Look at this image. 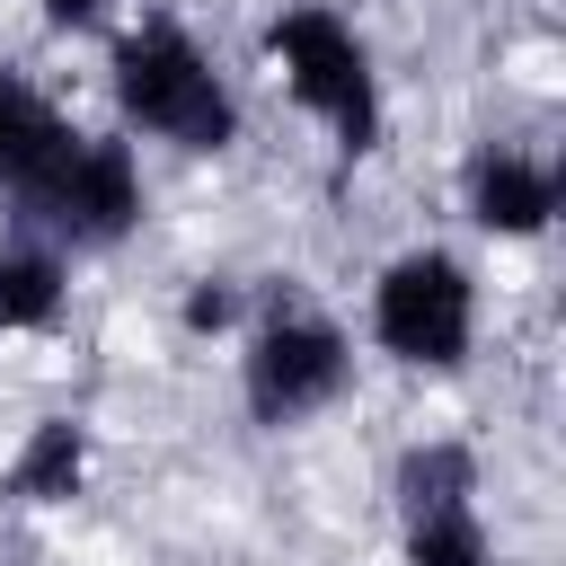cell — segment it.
Wrapping results in <instances>:
<instances>
[{"label":"cell","mask_w":566,"mask_h":566,"mask_svg":"<svg viewBox=\"0 0 566 566\" xmlns=\"http://www.w3.org/2000/svg\"><path fill=\"white\" fill-rule=\"evenodd\" d=\"M106 88H115L124 133H142V142H168L195 159L239 142V97L177 18H133L106 53Z\"/></svg>","instance_id":"1"},{"label":"cell","mask_w":566,"mask_h":566,"mask_svg":"<svg viewBox=\"0 0 566 566\" xmlns=\"http://www.w3.org/2000/svg\"><path fill=\"white\" fill-rule=\"evenodd\" d=\"M354 380V336L310 301V292H265L248 336H239V407L248 424L283 433V424H310L318 407H336Z\"/></svg>","instance_id":"2"},{"label":"cell","mask_w":566,"mask_h":566,"mask_svg":"<svg viewBox=\"0 0 566 566\" xmlns=\"http://www.w3.org/2000/svg\"><path fill=\"white\" fill-rule=\"evenodd\" d=\"M265 53H274L292 106L310 124H327V142L345 159L380 150V71H371V44L327 0H283L274 27H265Z\"/></svg>","instance_id":"3"},{"label":"cell","mask_w":566,"mask_h":566,"mask_svg":"<svg viewBox=\"0 0 566 566\" xmlns=\"http://www.w3.org/2000/svg\"><path fill=\"white\" fill-rule=\"evenodd\" d=\"M18 221H27V239H44V248H115V239L142 221V159H133V142L71 124V142L27 177Z\"/></svg>","instance_id":"4"},{"label":"cell","mask_w":566,"mask_h":566,"mask_svg":"<svg viewBox=\"0 0 566 566\" xmlns=\"http://www.w3.org/2000/svg\"><path fill=\"white\" fill-rule=\"evenodd\" d=\"M371 345L398 371H460L478 354V274L451 248H407L371 283Z\"/></svg>","instance_id":"5"},{"label":"cell","mask_w":566,"mask_h":566,"mask_svg":"<svg viewBox=\"0 0 566 566\" xmlns=\"http://www.w3.org/2000/svg\"><path fill=\"white\" fill-rule=\"evenodd\" d=\"M557 195H566L557 159L513 150V142H478L469 168H460V203H469V221L486 239H539L557 221Z\"/></svg>","instance_id":"6"},{"label":"cell","mask_w":566,"mask_h":566,"mask_svg":"<svg viewBox=\"0 0 566 566\" xmlns=\"http://www.w3.org/2000/svg\"><path fill=\"white\" fill-rule=\"evenodd\" d=\"M62 142H71V115H62L27 71H9V62H0V203H18V195H27V177H35Z\"/></svg>","instance_id":"7"},{"label":"cell","mask_w":566,"mask_h":566,"mask_svg":"<svg viewBox=\"0 0 566 566\" xmlns=\"http://www.w3.org/2000/svg\"><path fill=\"white\" fill-rule=\"evenodd\" d=\"M80 486H88V424L80 416L27 424V442L9 451V495L18 504H71Z\"/></svg>","instance_id":"8"},{"label":"cell","mask_w":566,"mask_h":566,"mask_svg":"<svg viewBox=\"0 0 566 566\" xmlns=\"http://www.w3.org/2000/svg\"><path fill=\"white\" fill-rule=\"evenodd\" d=\"M389 495H398V522H416V513H451V504H478V451L451 442V433H424V442L398 451Z\"/></svg>","instance_id":"9"},{"label":"cell","mask_w":566,"mask_h":566,"mask_svg":"<svg viewBox=\"0 0 566 566\" xmlns=\"http://www.w3.org/2000/svg\"><path fill=\"white\" fill-rule=\"evenodd\" d=\"M62 301H71V265H62V248H44V239H9V248H0V336H35V327H53Z\"/></svg>","instance_id":"10"},{"label":"cell","mask_w":566,"mask_h":566,"mask_svg":"<svg viewBox=\"0 0 566 566\" xmlns=\"http://www.w3.org/2000/svg\"><path fill=\"white\" fill-rule=\"evenodd\" d=\"M398 566H495V531L478 504L416 513V522H398Z\"/></svg>","instance_id":"11"},{"label":"cell","mask_w":566,"mask_h":566,"mask_svg":"<svg viewBox=\"0 0 566 566\" xmlns=\"http://www.w3.org/2000/svg\"><path fill=\"white\" fill-rule=\"evenodd\" d=\"M239 318H248V292H239V283H221V274H203V283L186 292V310H177V327H186V336H230Z\"/></svg>","instance_id":"12"},{"label":"cell","mask_w":566,"mask_h":566,"mask_svg":"<svg viewBox=\"0 0 566 566\" xmlns=\"http://www.w3.org/2000/svg\"><path fill=\"white\" fill-rule=\"evenodd\" d=\"M35 9H44V18L62 27V35H88V27H106V18L124 9V0H35Z\"/></svg>","instance_id":"13"}]
</instances>
